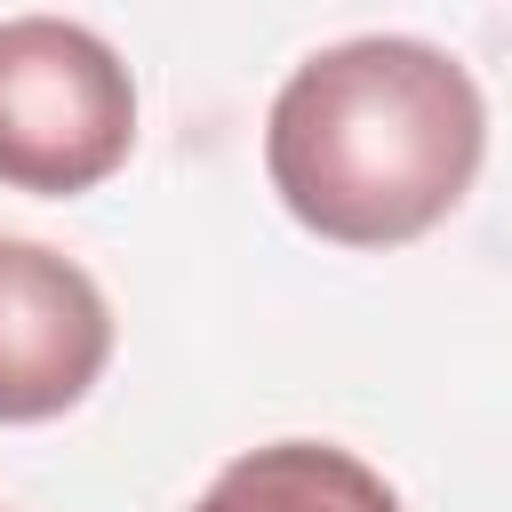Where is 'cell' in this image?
Returning <instances> with one entry per match:
<instances>
[{"label":"cell","instance_id":"3957f363","mask_svg":"<svg viewBox=\"0 0 512 512\" xmlns=\"http://www.w3.org/2000/svg\"><path fill=\"white\" fill-rule=\"evenodd\" d=\"M112 360L104 288L48 240L0 232V424H48L96 392Z\"/></svg>","mask_w":512,"mask_h":512},{"label":"cell","instance_id":"277c9868","mask_svg":"<svg viewBox=\"0 0 512 512\" xmlns=\"http://www.w3.org/2000/svg\"><path fill=\"white\" fill-rule=\"evenodd\" d=\"M192 512H400L392 480L328 440H272L232 456Z\"/></svg>","mask_w":512,"mask_h":512},{"label":"cell","instance_id":"6da1fadb","mask_svg":"<svg viewBox=\"0 0 512 512\" xmlns=\"http://www.w3.org/2000/svg\"><path fill=\"white\" fill-rule=\"evenodd\" d=\"M480 80L408 32H360L304 56L264 120V176L280 208L336 248L424 240L480 176Z\"/></svg>","mask_w":512,"mask_h":512},{"label":"cell","instance_id":"7a4b0ae2","mask_svg":"<svg viewBox=\"0 0 512 512\" xmlns=\"http://www.w3.org/2000/svg\"><path fill=\"white\" fill-rule=\"evenodd\" d=\"M136 144V80L72 16H0V184L72 200Z\"/></svg>","mask_w":512,"mask_h":512}]
</instances>
